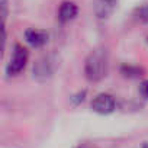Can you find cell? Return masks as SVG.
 Wrapping results in <instances>:
<instances>
[{
    "label": "cell",
    "instance_id": "obj_6",
    "mask_svg": "<svg viewBox=\"0 0 148 148\" xmlns=\"http://www.w3.org/2000/svg\"><path fill=\"white\" fill-rule=\"evenodd\" d=\"M25 41L34 48H41L48 42V34L45 31L31 28L25 31Z\"/></svg>",
    "mask_w": 148,
    "mask_h": 148
},
{
    "label": "cell",
    "instance_id": "obj_12",
    "mask_svg": "<svg viewBox=\"0 0 148 148\" xmlns=\"http://www.w3.org/2000/svg\"><path fill=\"white\" fill-rule=\"evenodd\" d=\"M83 148H87V147H83Z\"/></svg>",
    "mask_w": 148,
    "mask_h": 148
},
{
    "label": "cell",
    "instance_id": "obj_8",
    "mask_svg": "<svg viewBox=\"0 0 148 148\" xmlns=\"http://www.w3.org/2000/svg\"><path fill=\"white\" fill-rule=\"evenodd\" d=\"M134 16L138 22L141 23H148V3H144L141 6H138L134 12Z\"/></svg>",
    "mask_w": 148,
    "mask_h": 148
},
{
    "label": "cell",
    "instance_id": "obj_10",
    "mask_svg": "<svg viewBox=\"0 0 148 148\" xmlns=\"http://www.w3.org/2000/svg\"><path fill=\"white\" fill-rule=\"evenodd\" d=\"M0 8H2V19H3V22H5L6 18H8V2H6V0H2V5H0Z\"/></svg>",
    "mask_w": 148,
    "mask_h": 148
},
{
    "label": "cell",
    "instance_id": "obj_1",
    "mask_svg": "<svg viewBox=\"0 0 148 148\" xmlns=\"http://www.w3.org/2000/svg\"><path fill=\"white\" fill-rule=\"evenodd\" d=\"M109 68L108 52L103 48H97L89 54L84 62V76L89 82H100L106 77Z\"/></svg>",
    "mask_w": 148,
    "mask_h": 148
},
{
    "label": "cell",
    "instance_id": "obj_9",
    "mask_svg": "<svg viewBox=\"0 0 148 148\" xmlns=\"http://www.w3.org/2000/svg\"><path fill=\"white\" fill-rule=\"evenodd\" d=\"M121 71H122V74H123L125 77H129V79L139 77L141 73H142V70L138 68V67H135V65H122Z\"/></svg>",
    "mask_w": 148,
    "mask_h": 148
},
{
    "label": "cell",
    "instance_id": "obj_2",
    "mask_svg": "<svg viewBox=\"0 0 148 148\" xmlns=\"http://www.w3.org/2000/svg\"><path fill=\"white\" fill-rule=\"evenodd\" d=\"M28 58H29L28 49H26L25 47L16 44L15 48H13L10 61H9L8 65H6V74H8L9 77L18 76V74H19L21 71H23V68L26 67Z\"/></svg>",
    "mask_w": 148,
    "mask_h": 148
},
{
    "label": "cell",
    "instance_id": "obj_11",
    "mask_svg": "<svg viewBox=\"0 0 148 148\" xmlns=\"http://www.w3.org/2000/svg\"><path fill=\"white\" fill-rule=\"evenodd\" d=\"M139 92H141V95H142L144 97H148V80H147V82H144V83L141 84Z\"/></svg>",
    "mask_w": 148,
    "mask_h": 148
},
{
    "label": "cell",
    "instance_id": "obj_5",
    "mask_svg": "<svg viewBox=\"0 0 148 148\" xmlns=\"http://www.w3.org/2000/svg\"><path fill=\"white\" fill-rule=\"evenodd\" d=\"M116 5H118V0H96V3H95L96 18L100 21L108 19L116 9Z\"/></svg>",
    "mask_w": 148,
    "mask_h": 148
},
{
    "label": "cell",
    "instance_id": "obj_3",
    "mask_svg": "<svg viewBox=\"0 0 148 148\" xmlns=\"http://www.w3.org/2000/svg\"><path fill=\"white\" fill-rule=\"evenodd\" d=\"M92 109L96 112V113H100V115H109L112 113L115 109H116V102H115V97L109 93H100L97 95L93 102H92Z\"/></svg>",
    "mask_w": 148,
    "mask_h": 148
},
{
    "label": "cell",
    "instance_id": "obj_7",
    "mask_svg": "<svg viewBox=\"0 0 148 148\" xmlns=\"http://www.w3.org/2000/svg\"><path fill=\"white\" fill-rule=\"evenodd\" d=\"M79 13V8L74 2H62L58 10V21L61 23H68L71 22Z\"/></svg>",
    "mask_w": 148,
    "mask_h": 148
},
{
    "label": "cell",
    "instance_id": "obj_4",
    "mask_svg": "<svg viewBox=\"0 0 148 148\" xmlns=\"http://www.w3.org/2000/svg\"><path fill=\"white\" fill-rule=\"evenodd\" d=\"M54 73V64L51 61V58L44 57L41 60H38V62L34 67V77L38 79L39 82H45L48 80Z\"/></svg>",
    "mask_w": 148,
    "mask_h": 148
}]
</instances>
